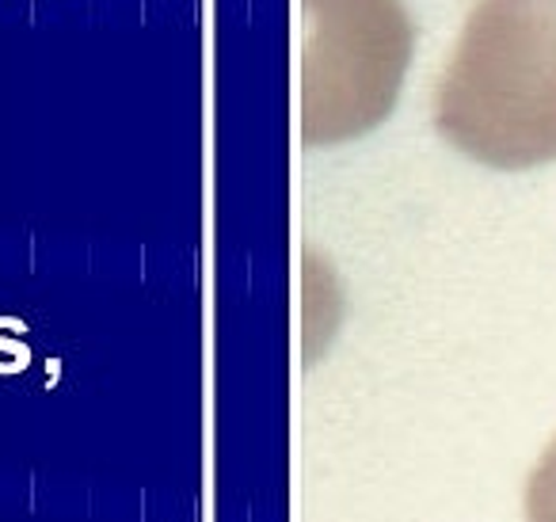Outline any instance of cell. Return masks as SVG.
Listing matches in <instances>:
<instances>
[{
	"label": "cell",
	"instance_id": "cell-4",
	"mask_svg": "<svg viewBox=\"0 0 556 522\" xmlns=\"http://www.w3.org/2000/svg\"><path fill=\"white\" fill-rule=\"evenodd\" d=\"M4 324H9V316H0V351H12L20 362H31V351L20 339H4Z\"/></svg>",
	"mask_w": 556,
	"mask_h": 522
},
{
	"label": "cell",
	"instance_id": "cell-2",
	"mask_svg": "<svg viewBox=\"0 0 556 522\" xmlns=\"http://www.w3.org/2000/svg\"><path fill=\"white\" fill-rule=\"evenodd\" d=\"M408 62L412 20L401 0H325L309 138L336 141L381 123L396 103Z\"/></svg>",
	"mask_w": 556,
	"mask_h": 522
},
{
	"label": "cell",
	"instance_id": "cell-1",
	"mask_svg": "<svg viewBox=\"0 0 556 522\" xmlns=\"http://www.w3.org/2000/svg\"><path fill=\"white\" fill-rule=\"evenodd\" d=\"M434 126L500 172L556 164V0H477L450 50Z\"/></svg>",
	"mask_w": 556,
	"mask_h": 522
},
{
	"label": "cell",
	"instance_id": "cell-3",
	"mask_svg": "<svg viewBox=\"0 0 556 522\" xmlns=\"http://www.w3.org/2000/svg\"><path fill=\"white\" fill-rule=\"evenodd\" d=\"M526 522H556V438L526 481Z\"/></svg>",
	"mask_w": 556,
	"mask_h": 522
}]
</instances>
